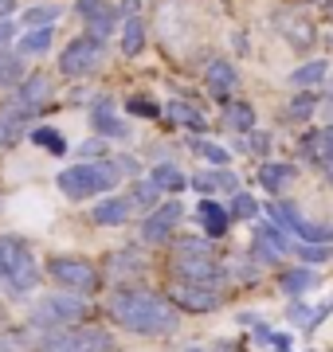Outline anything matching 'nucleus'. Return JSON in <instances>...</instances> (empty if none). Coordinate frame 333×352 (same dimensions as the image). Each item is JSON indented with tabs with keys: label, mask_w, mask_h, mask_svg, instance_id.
I'll use <instances>...</instances> for the list:
<instances>
[{
	"label": "nucleus",
	"mask_w": 333,
	"mask_h": 352,
	"mask_svg": "<svg viewBox=\"0 0 333 352\" xmlns=\"http://www.w3.org/2000/svg\"><path fill=\"white\" fill-rule=\"evenodd\" d=\"M110 317H114L122 329L138 333V337H169L177 333L180 317H177V305L161 298L157 289H145V286H122L110 294Z\"/></svg>",
	"instance_id": "1"
},
{
	"label": "nucleus",
	"mask_w": 333,
	"mask_h": 352,
	"mask_svg": "<svg viewBox=\"0 0 333 352\" xmlns=\"http://www.w3.org/2000/svg\"><path fill=\"white\" fill-rule=\"evenodd\" d=\"M118 180H122V168L114 161H78L75 168L59 173V192L67 200H94L114 192Z\"/></svg>",
	"instance_id": "2"
},
{
	"label": "nucleus",
	"mask_w": 333,
	"mask_h": 352,
	"mask_svg": "<svg viewBox=\"0 0 333 352\" xmlns=\"http://www.w3.org/2000/svg\"><path fill=\"white\" fill-rule=\"evenodd\" d=\"M39 282V263L32 247L16 235H0V286L8 294H28Z\"/></svg>",
	"instance_id": "3"
},
{
	"label": "nucleus",
	"mask_w": 333,
	"mask_h": 352,
	"mask_svg": "<svg viewBox=\"0 0 333 352\" xmlns=\"http://www.w3.org/2000/svg\"><path fill=\"white\" fill-rule=\"evenodd\" d=\"M36 352H114V333L98 325H71L39 333Z\"/></svg>",
	"instance_id": "4"
},
{
	"label": "nucleus",
	"mask_w": 333,
	"mask_h": 352,
	"mask_svg": "<svg viewBox=\"0 0 333 352\" xmlns=\"http://www.w3.org/2000/svg\"><path fill=\"white\" fill-rule=\"evenodd\" d=\"M90 314V302L83 298V294H52V298H43V302H36V309H32V321L28 325L39 329V333H55V329H71L78 325L83 317Z\"/></svg>",
	"instance_id": "5"
},
{
	"label": "nucleus",
	"mask_w": 333,
	"mask_h": 352,
	"mask_svg": "<svg viewBox=\"0 0 333 352\" xmlns=\"http://www.w3.org/2000/svg\"><path fill=\"white\" fill-rule=\"evenodd\" d=\"M47 278L59 282L63 289H71V294H83V298L103 286V274L94 270V263L75 258V254H55V258H47Z\"/></svg>",
	"instance_id": "6"
},
{
	"label": "nucleus",
	"mask_w": 333,
	"mask_h": 352,
	"mask_svg": "<svg viewBox=\"0 0 333 352\" xmlns=\"http://www.w3.org/2000/svg\"><path fill=\"white\" fill-rule=\"evenodd\" d=\"M103 59H106V39H98V36H75L63 47V55H59V75L87 78V75H94V71L103 67Z\"/></svg>",
	"instance_id": "7"
},
{
	"label": "nucleus",
	"mask_w": 333,
	"mask_h": 352,
	"mask_svg": "<svg viewBox=\"0 0 333 352\" xmlns=\"http://www.w3.org/2000/svg\"><path fill=\"white\" fill-rule=\"evenodd\" d=\"M270 28L279 32L290 47L298 51H310L314 43H318V28H314V20H310L302 8H290V4H282V8H275V16H270Z\"/></svg>",
	"instance_id": "8"
},
{
	"label": "nucleus",
	"mask_w": 333,
	"mask_h": 352,
	"mask_svg": "<svg viewBox=\"0 0 333 352\" xmlns=\"http://www.w3.org/2000/svg\"><path fill=\"white\" fill-rule=\"evenodd\" d=\"M169 294H173L169 302L177 305V309H184V314H216L219 305H224V289L204 286V282H180V278H173Z\"/></svg>",
	"instance_id": "9"
},
{
	"label": "nucleus",
	"mask_w": 333,
	"mask_h": 352,
	"mask_svg": "<svg viewBox=\"0 0 333 352\" xmlns=\"http://www.w3.org/2000/svg\"><path fill=\"white\" fill-rule=\"evenodd\" d=\"M180 215H184L180 200H165V204H157L153 212H149L145 219H141V243H149V247L173 243V231H177Z\"/></svg>",
	"instance_id": "10"
},
{
	"label": "nucleus",
	"mask_w": 333,
	"mask_h": 352,
	"mask_svg": "<svg viewBox=\"0 0 333 352\" xmlns=\"http://www.w3.org/2000/svg\"><path fill=\"white\" fill-rule=\"evenodd\" d=\"M169 274L180 282H204V286H224V266L216 263V254L208 258H173Z\"/></svg>",
	"instance_id": "11"
},
{
	"label": "nucleus",
	"mask_w": 333,
	"mask_h": 352,
	"mask_svg": "<svg viewBox=\"0 0 333 352\" xmlns=\"http://www.w3.org/2000/svg\"><path fill=\"white\" fill-rule=\"evenodd\" d=\"M75 12H78V20L87 24V36L106 39L118 28V8L110 0H75Z\"/></svg>",
	"instance_id": "12"
},
{
	"label": "nucleus",
	"mask_w": 333,
	"mask_h": 352,
	"mask_svg": "<svg viewBox=\"0 0 333 352\" xmlns=\"http://www.w3.org/2000/svg\"><path fill=\"white\" fill-rule=\"evenodd\" d=\"M204 87L212 98H231L235 87H239V75H235V67L228 59H208L204 67Z\"/></svg>",
	"instance_id": "13"
},
{
	"label": "nucleus",
	"mask_w": 333,
	"mask_h": 352,
	"mask_svg": "<svg viewBox=\"0 0 333 352\" xmlns=\"http://www.w3.org/2000/svg\"><path fill=\"white\" fill-rule=\"evenodd\" d=\"M302 161L318 164V168H330L333 164V126L318 129V133H306L302 138Z\"/></svg>",
	"instance_id": "14"
},
{
	"label": "nucleus",
	"mask_w": 333,
	"mask_h": 352,
	"mask_svg": "<svg viewBox=\"0 0 333 352\" xmlns=\"http://www.w3.org/2000/svg\"><path fill=\"white\" fill-rule=\"evenodd\" d=\"M129 215H133V200H129V196H110V200L94 204L90 219H94L98 227H122Z\"/></svg>",
	"instance_id": "15"
},
{
	"label": "nucleus",
	"mask_w": 333,
	"mask_h": 352,
	"mask_svg": "<svg viewBox=\"0 0 333 352\" xmlns=\"http://www.w3.org/2000/svg\"><path fill=\"white\" fill-rule=\"evenodd\" d=\"M47 98H52V78L47 75H28L24 82L16 87V102H20L28 113H36L39 106H47Z\"/></svg>",
	"instance_id": "16"
},
{
	"label": "nucleus",
	"mask_w": 333,
	"mask_h": 352,
	"mask_svg": "<svg viewBox=\"0 0 333 352\" xmlns=\"http://www.w3.org/2000/svg\"><path fill=\"white\" fill-rule=\"evenodd\" d=\"M318 282L321 278H318L314 266H290V270H282L279 274V289L286 294V298H302V294H310Z\"/></svg>",
	"instance_id": "17"
},
{
	"label": "nucleus",
	"mask_w": 333,
	"mask_h": 352,
	"mask_svg": "<svg viewBox=\"0 0 333 352\" xmlns=\"http://www.w3.org/2000/svg\"><path fill=\"white\" fill-rule=\"evenodd\" d=\"M196 219H200V227H204L208 239H219V235H228L231 212H228V208H219L216 200H200V208H196Z\"/></svg>",
	"instance_id": "18"
},
{
	"label": "nucleus",
	"mask_w": 333,
	"mask_h": 352,
	"mask_svg": "<svg viewBox=\"0 0 333 352\" xmlns=\"http://www.w3.org/2000/svg\"><path fill=\"white\" fill-rule=\"evenodd\" d=\"M90 122H94V129L103 133V138H114V141H129V126L118 118L114 110H110V102H98L94 110H90Z\"/></svg>",
	"instance_id": "19"
},
{
	"label": "nucleus",
	"mask_w": 333,
	"mask_h": 352,
	"mask_svg": "<svg viewBox=\"0 0 333 352\" xmlns=\"http://www.w3.org/2000/svg\"><path fill=\"white\" fill-rule=\"evenodd\" d=\"M294 180H298V168H294V164L267 161L263 168H259V184H263L267 192H275V196H279V192H286L290 184H294Z\"/></svg>",
	"instance_id": "20"
},
{
	"label": "nucleus",
	"mask_w": 333,
	"mask_h": 352,
	"mask_svg": "<svg viewBox=\"0 0 333 352\" xmlns=\"http://www.w3.org/2000/svg\"><path fill=\"white\" fill-rule=\"evenodd\" d=\"M106 270H110V278L126 282V278H138L141 270H145V258H141V251L126 247V251H114L110 258H106Z\"/></svg>",
	"instance_id": "21"
},
{
	"label": "nucleus",
	"mask_w": 333,
	"mask_h": 352,
	"mask_svg": "<svg viewBox=\"0 0 333 352\" xmlns=\"http://www.w3.org/2000/svg\"><path fill=\"white\" fill-rule=\"evenodd\" d=\"M208 254H212L208 235H180V239H173V258H208Z\"/></svg>",
	"instance_id": "22"
},
{
	"label": "nucleus",
	"mask_w": 333,
	"mask_h": 352,
	"mask_svg": "<svg viewBox=\"0 0 333 352\" xmlns=\"http://www.w3.org/2000/svg\"><path fill=\"white\" fill-rule=\"evenodd\" d=\"M330 75V63H321V59H310V63L294 67V75H290V82H294L298 90H314L321 82V78Z\"/></svg>",
	"instance_id": "23"
},
{
	"label": "nucleus",
	"mask_w": 333,
	"mask_h": 352,
	"mask_svg": "<svg viewBox=\"0 0 333 352\" xmlns=\"http://www.w3.org/2000/svg\"><path fill=\"white\" fill-rule=\"evenodd\" d=\"M149 180H153V184H157L161 192H180V188H189V184H193V180L180 173L177 164H157Z\"/></svg>",
	"instance_id": "24"
},
{
	"label": "nucleus",
	"mask_w": 333,
	"mask_h": 352,
	"mask_svg": "<svg viewBox=\"0 0 333 352\" xmlns=\"http://www.w3.org/2000/svg\"><path fill=\"white\" fill-rule=\"evenodd\" d=\"M141 47H145V24H141V16H129L126 28H122V55H141Z\"/></svg>",
	"instance_id": "25"
},
{
	"label": "nucleus",
	"mask_w": 333,
	"mask_h": 352,
	"mask_svg": "<svg viewBox=\"0 0 333 352\" xmlns=\"http://www.w3.org/2000/svg\"><path fill=\"white\" fill-rule=\"evenodd\" d=\"M165 113H169V122H180V126H189V129H204V113L196 110V106H189V102H180V98L169 102Z\"/></svg>",
	"instance_id": "26"
},
{
	"label": "nucleus",
	"mask_w": 333,
	"mask_h": 352,
	"mask_svg": "<svg viewBox=\"0 0 333 352\" xmlns=\"http://www.w3.org/2000/svg\"><path fill=\"white\" fill-rule=\"evenodd\" d=\"M28 141H32V145H39V149L55 153V157H59V153H67V141H63V133H59L55 126H36L32 133H28Z\"/></svg>",
	"instance_id": "27"
},
{
	"label": "nucleus",
	"mask_w": 333,
	"mask_h": 352,
	"mask_svg": "<svg viewBox=\"0 0 333 352\" xmlns=\"http://www.w3.org/2000/svg\"><path fill=\"white\" fill-rule=\"evenodd\" d=\"M47 47H52V28H32L20 39V55H47Z\"/></svg>",
	"instance_id": "28"
},
{
	"label": "nucleus",
	"mask_w": 333,
	"mask_h": 352,
	"mask_svg": "<svg viewBox=\"0 0 333 352\" xmlns=\"http://www.w3.org/2000/svg\"><path fill=\"white\" fill-rule=\"evenodd\" d=\"M129 200H133V208H145V212H153L157 200H161V188H157L153 180H133V188H129Z\"/></svg>",
	"instance_id": "29"
},
{
	"label": "nucleus",
	"mask_w": 333,
	"mask_h": 352,
	"mask_svg": "<svg viewBox=\"0 0 333 352\" xmlns=\"http://www.w3.org/2000/svg\"><path fill=\"white\" fill-rule=\"evenodd\" d=\"M59 16H63V4H36V8L24 12V24L28 28H52Z\"/></svg>",
	"instance_id": "30"
},
{
	"label": "nucleus",
	"mask_w": 333,
	"mask_h": 352,
	"mask_svg": "<svg viewBox=\"0 0 333 352\" xmlns=\"http://www.w3.org/2000/svg\"><path fill=\"white\" fill-rule=\"evenodd\" d=\"M228 126H235L239 133H251V129H255V106H251V102H231Z\"/></svg>",
	"instance_id": "31"
},
{
	"label": "nucleus",
	"mask_w": 333,
	"mask_h": 352,
	"mask_svg": "<svg viewBox=\"0 0 333 352\" xmlns=\"http://www.w3.org/2000/svg\"><path fill=\"white\" fill-rule=\"evenodd\" d=\"M20 82H24V63H20V55L4 51L0 55V87H20Z\"/></svg>",
	"instance_id": "32"
},
{
	"label": "nucleus",
	"mask_w": 333,
	"mask_h": 352,
	"mask_svg": "<svg viewBox=\"0 0 333 352\" xmlns=\"http://www.w3.org/2000/svg\"><path fill=\"white\" fill-rule=\"evenodd\" d=\"M251 258H255L259 266H275V263L282 258V251H279V247H275L270 239H263V235L255 231V235H251Z\"/></svg>",
	"instance_id": "33"
},
{
	"label": "nucleus",
	"mask_w": 333,
	"mask_h": 352,
	"mask_svg": "<svg viewBox=\"0 0 333 352\" xmlns=\"http://www.w3.org/2000/svg\"><path fill=\"white\" fill-rule=\"evenodd\" d=\"M321 106V98L318 94H314V90H302V94H298L294 102H290V118H294V122H306V118H314V110H318Z\"/></svg>",
	"instance_id": "34"
},
{
	"label": "nucleus",
	"mask_w": 333,
	"mask_h": 352,
	"mask_svg": "<svg viewBox=\"0 0 333 352\" xmlns=\"http://www.w3.org/2000/svg\"><path fill=\"white\" fill-rule=\"evenodd\" d=\"M231 219H255L259 215V200L255 196H247V192H235V200H231Z\"/></svg>",
	"instance_id": "35"
},
{
	"label": "nucleus",
	"mask_w": 333,
	"mask_h": 352,
	"mask_svg": "<svg viewBox=\"0 0 333 352\" xmlns=\"http://www.w3.org/2000/svg\"><path fill=\"white\" fill-rule=\"evenodd\" d=\"M126 110L133 113V118H161V106H157L149 94H129Z\"/></svg>",
	"instance_id": "36"
},
{
	"label": "nucleus",
	"mask_w": 333,
	"mask_h": 352,
	"mask_svg": "<svg viewBox=\"0 0 333 352\" xmlns=\"http://www.w3.org/2000/svg\"><path fill=\"white\" fill-rule=\"evenodd\" d=\"M193 149L204 157V161H212L216 168H228V161H231V153L228 149H219V145H212V141H193Z\"/></svg>",
	"instance_id": "37"
},
{
	"label": "nucleus",
	"mask_w": 333,
	"mask_h": 352,
	"mask_svg": "<svg viewBox=\"0 0 333 352\" xmlns=\"http://www.w3.org/2000/svg\"><path fill=\"white\" fill-rule=\"evenodd\" d=\"M255 231H259V235H263V239H270V243H275V247H279L282 254H286V251H290V247H294V243H290V239H286V235H282L286 227H279V223H259Z\"/></svg>",
	"instance_id": "38"
},
{
	"label": "nucleus",
	"mask_w": 333,
	"mask_h": 352,
	"mask_svg": "<svg viewBox=\"0 0 333 352\" xmlns=\"http://www.w3.org/2000/svg\"><path fill=\"white\" fill-rule=\"evenodd\" d=\"M294 251H298V258H306V263H325V247H314V243H294Z\"/></svg>",
	"instance_id": "39"
},
{
	"label": "nucleus",
	"mask_w": 333,
	"mask_h": 352,
	"mask_svg": "<svg viewBox=\"0 0 333 352\" xmlns=\"http://www.w3.org/2000/svg\"><path fill=\"white\" fill-rule=\"evenodd\" d=\"M193 188H196V192H200V196L208 200V196H212V192L219 188V180H216V168H212V173H200V176H196V180H193Z\"/></svg>",
	"instance_id": "40"
},
{
	"label": "nucleus",
	"mask_w": 333,
	"mask_h": 352,
	"mask_svg": "<svg viewBox=\"0 0 333 352\" xmlns=\"http://www.w3.org/2000/svg\"><path fill=\"white\" fill-rule=\"evenodd\" d=\"M16 39V24H8V20H0V55L8 51V43Z\"/></svg>",
	"instance_id": "41"
},
{
	"label": "nucleus",
	"mask_w": 333,
	"mask_h": 352,
	"mask_svg": "<svg viewBox=\"0 0 333 352\" xmlns=\"http://www.w3.org/2000/svg\"><path fill=\"white\" fill-rule=\"evenodd\" d=\"M247 149H255V153H270V138H267V133H255V129H251V141H247Z\"/></svg>",
	"instance_id": "42"
},
{
	"label": "nucleus",
	"mask_w": 333,
	"mask_h": 352,
	"mask_svg": "<svg viewBox=\"0 0 333 352\" xmlns=\"http://www.w3.org/2000/svg\"><path fill=\"white\" fill-rule=\"evenodd\" d=\"M216 180H219V188H224V192H231V196L239 192V188H235V176H231L228 168H216Z\"/></svg>",
	"instance_id": "43"
},
{
	"label": "nucleus",
	"mask_w": 333,
	"mask_h": 352,
	"mask_svg": "<svg viewBox=\"0 0 333 352\" xmlns=\"http://www.w3.org/2000/svg\"><path fill=\"white\" fill-rule=\"evenodd\" d=\"M118 168H122V173H126V176H138L141 173V168H138V161H133V157H118Z\"/></svg>",
	"instance_id": "44"
},
{
	"label": "nucleus",
	"mask_w": 333,
	"mask_h": 352,
	"mask_svg": "<svg viewBox=\"0 0 333 352\" xmlns=\"http://www.w3.org/2000/svg\"><path fill=\"white\" fill-rule=\"evenodd\" d=\"M78 153H83V157H98V153H106V141H87Z\"/></svg>",
	"instance_id": "45"
},
{
	"label": "nucleus",
	"mask_w": 333,
	"mask_h": 352,
	"mask_svg": "<svg viewBox=\"0 0 333 352\" xmlns=\"http://www.w3.org/2000/svg\"><path fill=\"white\" fill-rule=\"evenodd\" d=\"M16 12V0H0V20H8Z\"/></svg>",
	"instance_id": "46"
},
{
	"label": "nucleus",
	"mask_w": 333,
	"mask_h": 352,
	"mask_svg": "<svg viewBox=\"0 0 333 352\" xmlns=\"http://www.w3.org/2000/svg\"><path fill=\"white\" fill-rule=\"evenodd\" d=\"M325 12H330V16H333V0H325Z\"/></svg>",
	"instance_id": "47"
},
{
	"label": "nucleus",
	"mask_w": 333,
	"mask_h": 352,
	"mask_svg": "<svg viewBox=\"0 0 333 352\" xmlns=\"http://www.w3.org/2000/svg\"><path fill=\"white\" fill-rule=\"evenodd\" d=\"M189 352H204V349H189Z\"/></svg>",
	"instance_id": "48"
}]
</instances>
